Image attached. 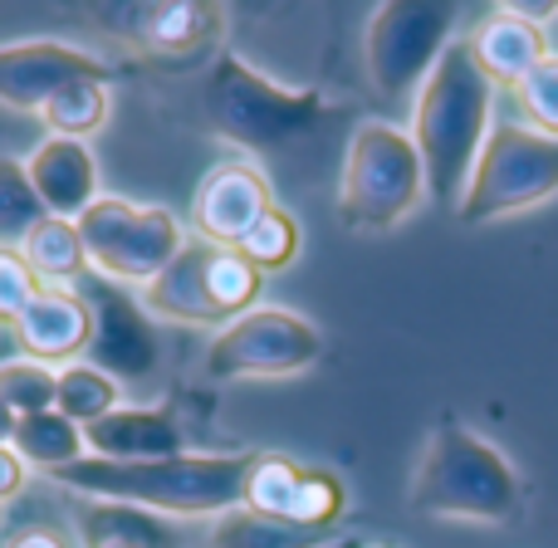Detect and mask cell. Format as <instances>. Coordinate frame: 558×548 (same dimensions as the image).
<instances>
[{"label":"cell","mask_w":558,"mask_h":548,"mask_svg":"<svg viewBox=\"0 0 558 548\" xmlns=\"http://www.w3.org/2000/svg\"><path fill=\"white\" fill-rule=\"evenodd\" d=\"M245 471L251 455H216V451H182L167 461H98L84 455L54 480L74 490L78 500L133 504L157 520H221L241 510Z\"/></svg>","instance_id":"cell-1"},{"label":"cell","mask_w":558,"mask_h":548,"mask_svg":"<svg viewBox=\"0 0 558 548\" xmlns=\"http://www.w3.org/2000/svg\"><path fill=\"white\" fill-rule=\"evenodd\" d=\"M495 113V84L475 64L471 39H451L436 69L426 74L412 113V143L422 153L426 196L432 202L461 206L471 172L481 162V147L490 137Z\"/></svg>","instance_id":"cell-2"},{"label":"cell","mask_w":558,"mask_h":548,"mask_svg":"<svg viewBox=\"0 0 558 548\" xmlns=\"http://www.w3.org/2000/svg\"><path fill=\"white\" fill-rule=\"evenodd\" d=\"M202 113L211 133L245 153H284L328 123V98L260 74L251 59L221 54L202 84Z\"/></svg>","instance_id":"cell-3"},{"label":"cell","mask_w":558,"mask_h":548,"mask_svg":"<svg viewBox=\"0 0 558 548\" xmlns=\"http://www.w3.org/2000/svg\"><path fill=\"white\" fill-rule=\"evenodd\" d=\"M524 500V485L500 446L475 436L471 426L446 416L432 431L422 461L412 475V510L432 520H471V524H505L514 520Z\"/></svg>","instance_id":"cell-4"},{"label":"cell","mask_w":558,"mask_h":548,"mask_svg":"<svg viewBox=\"0 0 558 548\" xmlns=\"http://www.w3.org/2000/svg\"><path fill=\"white\" fill-rule=\"evenodd\" d=\"M426 172L412 133L367 118L353 127L343 153V182H338V221L357 235L397 231L422 206Z\"/></svg>","instance_id":"cell-5"},{"label":"cell","mask_w":558,"mask_h":548,"mask_svg":"<svg viewBox=\"0 0 558 548\" xmlns=\"http://www.w3.org/2000/svg\"><path fill=\"white\" fill-rule=\"evenodd\" d=\"M265 275L235 251L211 241L186 235L177 260L167 265L153 284H143V308L167 324H192V328H216L235 324L241 314L260 308Z\"/></svg>","instance_id":"cell-6"},{"label":"cell","mask_w":558,"mask_h":548,"mask_svg":"<svg viewBox=\"0 0 558 548\" xmlns=\"http://www.w3.org/2000/svg\"><path fill=\"white\" fill-rule=\"evenodd\" d=\"M554 192H558V137L534 133L530 123H495L456 216L465 226H485L500 221V216L530 211V206L549 202Z\"/></svg>","instance_id":"cell-7"},{"label":"cell","mask_w":558,"mask_h":548,"mask_svg":"<svg viewBox=\"0 0 558 548\" xmlns=\"http://www.w3.org/2000/svg\"><path fill=\"white\" fill-rule=\"evenodd\" d=\"M88 270L113 284H153L177 251L186 245V231L167 206H137L123 196H98L78 216Z\"/></svg>","instance_id":"cell-8"},{"label":"cell","mask_w":558,"mask_h":548,"mask_svg":"<svg viewBox=\"0 0 558 548\" xmlns=\"http://www.w3.org/2000/svg\"><path fill=\"white\" fill-rule=\"evenodd\" d=\"M451 29L456 5H436V0H387V5H377L363 29L367 84L392 103L407 94H422L426 74L451 45Z\"/></svg>","instance_id":"cell-9"},{"label":"cell","mask_w":558,"mask_h":548,"mask_svg":"<svg viewBox=\"0 0 558 548\" xmlns=\"http://www.w3.org/2000/svg\"><path fill=\"white\" fill-rule=\"evenodd\" d=\"M318 357H324V333L308 318L260 304L206 343L202 367L211 382H270L308 373Z\"/></svg>","instance_id":"cell-10"},{"label":"cell","mask_w":558,"mask_h":548,"mask_svg":"<svg viewBox=\"0 0 558 548\" xmlns=\"http://www.w3.org/2000/svg\"><path fill=\"white\" fill-rule=\"evenodd\" d=\"M74 289L88 304V318H94V333H88V363H94L98 373L113 377L118 387L153 377L162 343H157L153 314L143 308V299H137L128 284H113V279H104L94 270L78 279Z\"/></svg>","instance_id":"cell-11"},{"label":"cell","mask_w":558,"mask_h":548,"mask_svg":"<svg viewBox=\"0 0 558 548\" xmlns=\"http://www.w3.org/2000/svg\"><path fill=\"white\" fill-rule=\"evenodd\" d=\"M78 78H108V59L88 54L64 39H20L0 45V108L10 113H35Z\"/></svg>","instance_id":"cell-12"},{"label":"cell","mask_w":558,"mask_h":548,"mask_svg":"<svg viewBox=\"0 0 558 548\" xmlns=\"http://www.w3.org/2000/svg\"><path fill=\"white\" fill-rule=\"evenodd\" d=\"M94 20H104L108 29H118V39L147 49V54H202L226 25V10L211 0H157V5H104L94 10Z\"/></svg>","instance_id":"cell-13"},{"label":"cell","mask_w":558,"mask_h":548,"mask_svg":"<svg viewBox=\"0 0 558 548\" xmlns=\"http://www.w3.org/2000/svg\"><path fill=\"white\" fill-rule=\"evenodd\" d=\"M270 206H275V192H270V176H265L260 167L255 162H221L216 172H206L202 186H196L192 231H196V241H211V245L235 251Z\"/></svg>","instance_id":"cell-14"},{"label":"cell","mask_w":558,"mask_h":548,"mask_svg":"<svg viewBox=\"0 0 558 548\" xmlns=\"http://www.w3.org/2000/svg\"><path fill=\"white\" fill-rule=\"evenodd\" d=\"M15 343L25 357L35 363H84L88 357V333H94V318H88V304L78 299V289H39L25 304V314L15 318Z\"/></svg>","instance_id":"cell-15"},{"label":"cell","mask_w":558,"mask_h":548,"mask_svg":"<svg viewBox=\"0 0 558 548\" xmlns=\"http://www.w3.org/2000/svg\"><path fill=\"white\" fill-rule=\"evenodd\" d=\"M25 172H29L39 206H45V216H59V221H78L104 196L98 192L94 147L74 143V137H39L25 153Z\"/></svg>","instance_id":"cell-16"},{"label":"cell","mask_w":558,"mask_h":548,"mask_svg":"<svg viewBox=\"0 0 558 548\" xmlns=\"http://www.w3.org/2000/svg\"><path fill=\"white\" fill-rule=\"evenodd\" d=\"M84 446L98 461H167L186 451V431L162 406H118L104 422L84 426Z\"/></svg>","instance_id":"cell-17"},{"label":"cell","mask_w":558,"mask_h":548,"mask_svg":"<svg viewBox=\"0 0 558 548\" xmlns=\"http://www.w3.org/2000/svg\"><path fill=\"white\" fill-rule=\"evenodd\" d=\"M471 54L490 84H520L534 64L549 59V35L539 25H530V20H514L510 10L495 5L490 20H481V29L471 35Z\"/></svg>","instance_id":"cell-18"},{"label":"cell","mask_w":558,"mask_h":548,"mask_svg":"<svg viewBox=\"0 0 558 548\" xmlns=\"http://www.w3.org/2000/svg\"><path fill=\"white\" fill-rule=\"evenodd\" d=\"M74 529L84 548H177V529L167 520L133 504H108V500H78Z\"/></svg>","instance_id":"cell-19"},{"label":"cell","mask_w":558,"mask_h":548,"mask_svg":"<svg viewBox=\"0 0 558 548\" xmlns=\"http://www.w3.org/2000/svg\"><path fill=\"white\" fill-rule=\"evenodd\" d=\"M10 451L25 461V471L59 475V471H69L74 461H84L88 446H84V426H74L64 412H54V406H49V412L20 416Z\"/></svg>","instance_id":"cell-20"},{"label":"cell","mask_w":558,"mask_h":548,"mask_svg":"<svg viewBox=\"0 0 558 548\" xmlns=\"http://www.w3.org/2000/svg\"><path fill=\"white\" fill-rule=\"evenodd\" d=\"M20 260L35 270V279H49L54 289H74L78 279L88 275V255H84V235H78V221H59V216H45L35 231L20 245Z\"/></svg>","instance_id":"cell-21"},{"label":"cell","mask_w":558,"mask_h":548,"mask_svg":"<svg viewBox=\"0 0 558 548\" xmlns=\"http://www.w3.org/2000/svg\"><path fill=\"white\" fill-rule=\"evenodd\" d=\"M113 113V88L108 78H78V84L59 88L45 108H39V123L49 127V137H74V143H88L98 127Z\"/></svg>","instance_id":"cell-22"},{"label":"cell","mask_w":558,"mask_h":548,"mask_svg":"<svg viewBox=\"0 0 558 548\" xmlns=\"http://www.w3.org/2000/svg\"><path fill=\"white\" fill-rule=\"evenodd\" d=\"M324 544H328V534L299 529V524L245 510V504L221 514V520H211V539H206V548H324Z\"/></svg>","instance_id":"cell-23"},{"label":"cell","mask_w":558,"mask_h":548,"mask_svg":"<svg viewBox=\"0 0 558 548\" xmlns=\"http://www.w3.org/2000/svg\"><path fill=\"white\" fill-rule=\"evenodd\" d=\"M123 406V387L108 373H98L94 363H69L59 367V392H54V412H64L74 426H94L108 412Z\"/></svg>","instance_id":"cell-24"},{"label":"cell","mask_w":558,"mask_h":548,"mask_svg":"<svg viewBox=\"0 0 558 548\" xmlns=\"http://www.w3.org/2000/svg\"><path fill=\"white\" fill-rule=\"evenodd\" d=\"M304 471H308V465H299L294 455L251 451V471H245V495H241V504H245V510L275 514V520H289Z\"/></svg>","instance_id":"cell-25"},{"label":"cell","mask_w":558,"mask_h":548,"mask_svg":"<svg viewBox=\"0 0 558 548\" xmlns=\"http://www.w3.org/2000/svg\"><path fill=\"white\" fill-rule=\"evenodd\" d=\"M39 221H45V206H39L35 186H29L25 157L0 153V251H20Z\"/></svg>","instance_id":"cell-26"},{"label":"cell","mask_w":558,"mask_h":548,"mask_svg":"<svg viewBox=\"0 0 558 548\" xmlns=\"http://www.w3.org/2000/svg\"><path fill=\"white\" fill-rule=\"evenodd\" d=\"M59 392V367H45L35 357H0V402L15 416H35L49 412Z\"/></svg>","instance_id":"cell-27"},{"label":"cell","mask_w":558,"mask_h":548,"mask_svg":"<svg viewBox=\"0 0 558 548\" xmlns=\"http://www.w3.org/2000/svg\"><path fill=\"white\" fill-rule=\"evenodd\" d=\"M299 241H304V235H299L294 216L279 211V206H270V211L255 221V231L235 245V255H241V260H251L260 275H275V270H284V265L299 260Z\"/></svg>","instance_id":"cell-28"},{"label":"cell","mask_w":558,"mask_h":548,"mask_svg":"<svg viewBox=\"0 0 558 548\" xmlns=\"http://www.w3.org/2000/svg\"><path fill=\"white\" fill-rule=\"evenodd\" d=\"M348 510V490L333 471H304L294 495V510H289V524L299 529H318V534H333V524L343 520Z\"/></svg>","instance_id":"cell-29"},{"label":"cell","mask_w":558,"mask_h":548,"mask_svg":"<svg viewBox=\"0 0 558 548\" xmlns=\"http://www.w3.org/2000/svg\"><path fill=\"white\" fill-rule=\"evenodd\" d=\"M514 98L524 108V123L544 137H558V54L534 64L530 74L514 84Z\"/></svg>","instance_id":"cell-30"},{"label":"cell","mask_w":558,"mask_h":548,"mask_svg":"<svg viewBox=\"0 0 558 548\" xmlns=\"http://www.w3.org/2000/svg\"><path fill=\"white\" fill-rule=\"evenodd\" d=\"M39 289L45 284H39L25 260H20V251H0V324H15Z\"/></svg>","instance_id":"cell-31"},{"label":"cell","mask_w":558,"mask_h":548,"mask_svg":"<svg viewBox=\"0 0 558 548\" xmlns=\"http://www.w3.org/2000/svg\"><path fill=\"white\" fill-rule=\"evenodd\" d=\"M25 461H20L15 451H10V446H0V504L5 500H15L20 490H25Z\"/></svg>","instance_id":"cell-32"},{"label":"cell","mask_w":558,"mask_h":548,"mask_svg":"<svg viewBox=\"0 0 558 548\" xmlns=\"http://www.w3.org/2000/svg\"><path fill=\"white\" fill-rule=\"evenodd\" d=\"M5 548H69V539L54 534V529H25V534H15Z\"/></svg>","instance_id":"cell-33"},{"label":"cell","mask_w":558,"mask_h":548,"mask_svg":"<svg viewBox=\"0 0 558 548\" xmlns=\"http://www.w3.org/2000/svg\"><path fill=\"white\" fill-rule=\"evenodd\" d=\"M15 426H20V416L10 412L5 402H0V446H10V441H15Z\"/></svg>","instance_id":"cell-34"},{"label":"cell","mask_w":558,"mask_h":548,"mask_svg":"<svg viewBox=\"0 0 558 548\" xmlns=\"http://www.w3.org/2000/svg\"><path fill=\"white\" fill-rule=\"evenodd\" d=\"M373 548H387V544H373Z\"/></svg>","instance_id":"cell-35"},{"label":"cell","mask_w":558,"mask_h":548,"mask_svg":"<svg viewBox=\"0 0 558 548\" xmlns=\"http://www.w3.org/2000/svg\"><path fill=\"white\" fill-rule=\"evenodd\" d=\"M0 520H5V510H0Z\"/></svg>","instance_id":"cell-36"}]
</instances>
